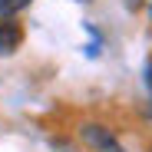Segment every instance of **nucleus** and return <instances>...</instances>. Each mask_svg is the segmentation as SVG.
Returning <instances> with one entry per match:
<instances>
[{
  "mask_svg": "<svg viewBox=\"0 0 152 152\" xmlns=\"http://www.w3.org/2000/svg\"><path fill=\"white\" fill-rule=\"evenodd\" d=\"M83 142L93 145V149H99V152H109V149L116 145L113 132L106 129V126H96V122H86V126H83Z\"/></svg>",
  "mask_w": 152,
  "mask_h": 152,
  "instance_id": "f257e3e1",
  "label": "nucleus"
},
{
  "mask_svg": "<svg viewBox=\"0 0 152 152\" xmlns=\"http://www.w3.org/2000/svg\"><path fill=\"white\" fill-rule=\"evenodd\" d=\"M80 4H89V0H80Z\"/></svg>",
  "mask_w": 152,
  "mask_h": 152,
  "instance_id": "39448f33",
  "label": "nucleus"
},
{
  "mask_svg": "<svg viewBox=\"0 0 152 152\" xmlns=\"http://www.w3.org/2000/svg\"><path fill=\"white\" fill-rule=\"evenodd\" d=\"M27 4H30V0H0V13L10 17V13H17L20 7H27Z\"/></svg>",
  "mask_w": 152,
  "mask_h": 152,
  "instance_id": "7ed1b4c3",
  "label": "nucleus"
},
{
  "mask_svg": "<svg viewBox=\"0 0 152 152\" xmlns=\"http://www.w3.org/2000/svg\"><path fill=\"white\" fill-rule=\"evenodd\" d=\"M149 83H152V63H149Z\"/></svg>",
  "mask_w": 152,
  "mask_h": 152,
  "instance_id": "20e7f679",
  "label": "nucleus"
},
{
  "mask_svg": "<svg viewBox=\"0 0 152 152\" xmlns=\"http://www.w3.org/2000/svg\"><path fill=\"white\" fill-rule=\"evenodd\" d=\"M20 40H23L20 23H17V20H0V53L10 56L13 50L20 46Z\"/></svg>",
  "mask_w": 152,
  "mask_h": 152,
  "instance_id": "f03ea898",
  "label": "nucleus"
}]
</instances>
